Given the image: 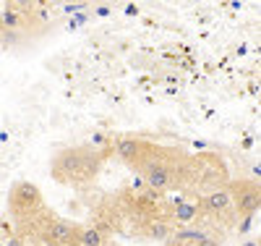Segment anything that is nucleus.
I'll return each mask as SVG.
<instances>
[{"label":"nucleus","instance_id":"f257e3e1","mask_svg":"<svg viewBox=\"0 0 261 246\" xmlns=\"http://www.w3.org/2000/svg\"><path fill=\"white\" fill-rule=\"evenodd\" d=\"M102 158L89 147H71V149H60L53 160V178L58 184H81L94 178Z\"/></svg>","mask_w":261,"mask_h":246},{"label":"nucleus","instance_id":"f03ea898","mask_svg":"<svg viewBox=\"0 0 261 246\" xmlns=\"http://www.w3.org/2000/svg\"><path fill=\"white\" fill-rule=\"evenodd\" d=\"M8 207H11L13 215H32L34 210L42 207V191L34 184H29V181H18L11 189Z\"/></svg>","mask_w":261,"mask_h":246},{"label":"nucleus","instance_id":"7ed1b4c3","mask_svg":"<svg viewBox=\"0 0 261 246\" xmlns=\"http://www.w3.org/2000/svg\"><path fill=\"white\" fill-rule=\"evenodd\" d=\"M232 205L235 210L246 215V217H253L261 207V191H258V184H241L232 196Z\"/></svg>","mask_w":261,"mask_h":246},{"label":"nucleus","instance_id":"20e7f679","mask_svg":"<svg viewBox=\"0 0 261 246\" xmlns=\"http://www.w3.org/2000/svg\"><path fill=\"white\" fill-rule=\"evenodd\" d=\"M144 184H146L151 191H162V189H167V186L172 184V173H170V168L162 165V163H149V165L144 168Z\"/></svg>","mask_w":261,"mask_h":246},{"label":"nucleus","instance_id":"39448f33","mask_svg":"<svg viewBox=\"0 0 261 246\" xmlns=\"http://www.w3.org/2000/svg\"><path fill=\"white\" fill-rule=\"evenodd\" d=\"M76 233L79 231L68 220H55L50 226V231L45 233V238L50 241V246H71V243H76Z\"/></svg>","mask_w":261,"mask_h":246},{"label":"nucleus","instance_id":"423d86ee","mask_svg":"<svg viewBox=\"0 0 261 246\" xmlns=\"http://www.w3.org/2000/svg\"><path fill=\"white\" fill-rule=\"evenodd\" d=\"M115 152L118 158L128 165H136L141 160V142L134 139V137H118L115 139Z\"/></svg>","mask_w":261,"mask_h":246},{"label":"nucleus","instance_id":"0eeeda50","mask_svg":"<svg viewBox=\"0 0 261 246\" xmlns=\"http://www.w3.org/2000/svg\"><path fill=\"white\" fill-rule=\"evenodd\" d=\"M201 205H204V210H209V212H214V215H222V212H227V210L232 207V191L217 189V191H212V194L204 196Z\"/></svg>","mask_w":261,"mask_h":246},{"label":"nucleus","instance_id":"6e6552de","mask_svg":"<svg viewBox=\"0 0 261 246\" xmlns=\"http://www.w3.org/2000/svg\"><path fill=\"white\" fill-rule=\"evenodd\" d=\"M0 24H3L8 32H16V29H21V24H24V13H21V8L18 6H3L0 8Z\"/></svg>","mask_w":261,"mask_h":246},{"label":"nucleus","instance_id":"1a4fd4ad","mask_svg":"<svg viewBox=\"0 0 261 246\" xmlns=\"http://www.w3.org/2000/svg\"><path fill=\"white\" fill-rule=\"evenodd\" d=\"M76 243L79 246H105V236L99 228H84L76 233Z\"/></svg>","mask_w":261,"mask_h":246},{"label":"nucleus","instance_id":"9d476101","mask_svg":"<svg viewBox=\"0 0 261 246\" xmlns=\"http://www.w3.org/2000/svg\"><path fill=\"white\" fill-rule=\"evenodd\" d=\"M196 215H199V205L196 202H178V207H175V222L178 226H186V222H191Z\"/></svg>","mask_w":261,"mask_h":246},{"label":"nucleus","instance_id":"9b49d317","mask_svg":"<svg viewBox=\"0 0 261 246\" xmlns=\"http://www.w3.org/2000/svg\"><path fill=\"white\" fill-rule=\"evenodd\" d=\"M146 233H149V238H157V241H165V238H170V228L165 226V222H151Z\"/></svg>","mask_w":261,"mask_h":246},{"label":"nucleus","instance_id":"f8f14e48","mask_svg":"<svg viewBox=\"0 0 261 246\" xmlns=\"http://www.w3.org/2000/svg\"><path fill=\"white\" fill-rule=\"evenodd\" d=\"M201 238H204V233H201V231H191V228H188V231L175 233V241H193V243H196V241H201Z\"/></svg>","mask_w":261,"mask_h":246},{"label":"nucleus","instance_id":"ddd939ff","mask_svg":"<svg viewBox=\"0 0 261 246\" xmlns=\"http://www.w3.org/2000/svg\"><path fill=\"white\" fill-rule=\"evenodd\" d=\"M102 144H105V133H99V131H97L94 137L89 139V147H102Z\"/></svg>","mask_w":261,"mask_h":246},{"label":"nucleus","instance_id":"4468645a","mask_svg":"<svg viewBox=\"0 0 261 246\" xmlns=\"http://www.w3.org/2000/svg\"><path fill=\"white\" fill-rule=\"evenodd\" d=\"M193 246H217V241H214V238H206V236H204L201 241H196Z\"/></svg>","mask_w":261,"mask_h":246},{"label":"nucleus","instance_id":"2eb2a0df","mask_svg":"<svg viewBox=\"0 0 261 246\" xmlns=\"http://www.w3.org/2000/svg\"><path fill=\"white\" fill-rule=\"evenodd\" d=\"M113 13V8H107V6H99L97 8V16H110Z\"/></svg>","mask_w":261,"mask_h":246},{"label":"nucleus","instance_id":"dca6fc26","mask_svg":"<svg viewBox=\"0 0 261 246\" xmlns=\"http://www.w3.org/2000/svg\"><path fill=\"white\" fill-rule=\"evenodd\" d=\"M241 246H261V241H258V238H246Z\"/></svg>","mask_w":261,"mask_h":246},{"label":"nucleus","instance_id":"f3484780","mask_svg":"<svg viewBox=\"0 0 261 246\" xmlns=\"http://www.w3.org/2000/svg\"><path fill=\"white\" fill-rule=\"evenodd\" d=\"M125 13H128V16H136V13H139V6H125Z\"/></svg>","mask_w":261,"mask_h":246},{"label":"nucleus","instance_id":"a211bd4d","mask_svg":"<svg viewBox=\"0 0 261 246\" xmlns=\"http://www.w3.org/2000/svg\"><path fill=\"white\" fill-rule=\"evenodd\" d=\"M8 246H21V241H18V238H11V241H8Z\"/></svg>","mask_w":261,"mask_h":246}]
</instances>
